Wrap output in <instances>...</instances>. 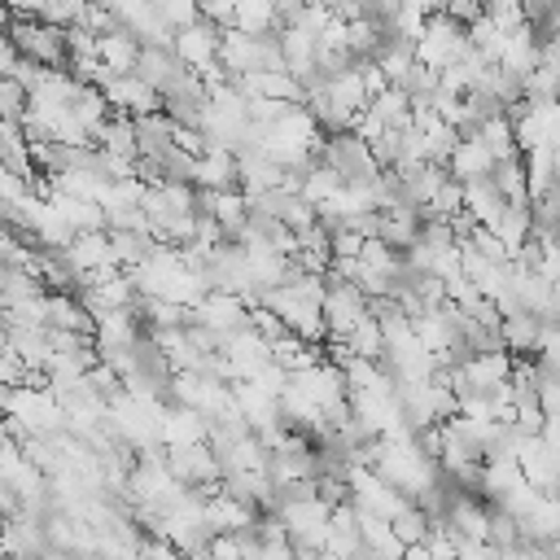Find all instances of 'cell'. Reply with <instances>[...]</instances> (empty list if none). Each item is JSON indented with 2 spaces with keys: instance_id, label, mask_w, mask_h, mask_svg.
Here are the masks:
<instances>
[{
  "instance_id": "9",
  "label": "cell",
  "mask_w": 560,
  "mask_h": 560,
  "mask_svg": "<svg viewBox=\"0 0 560 560\" xmlns=\"http://www.w3.org/2000/svg\"><path fill=\"white\" fill-rule=\"evenodd\" d=\"M464 188V214L477 223V228H494L499 219H503V210L512 206L503 192H499V184L486 175V179H468V184H459Z\"/></svg>"
},
{
  "instance_id": "6",
  "label": "cell",
  "mask_w": 560,
  "mask_h": 560,
  "mask_svg": "<svg viewBox=\"0 0 560 560\" xmlns=\"http://www.w3.org/2000/svg\"><path fill=\"white\" fill-rule=\"evenodd\" d=\"M101 96H105L109 114H127V118H144V114H158V109H162V96H158L136 70L109 74V79L101 83Z\"/></svg>"
},
{
  "instance_id": "13",
  "label": "cell",
  "mask_w": 560,
  "mask_h": 560,
  "mask_svg": "<svg viewBox=\"0 0 560 560\" xmlns=\"http://www.w3.org/2000/svg\"><path fill=\"white\" fill-rule=\"evenodd\" d=\"M26 114H31V92L13 74H0V118L4 122H22Z\"/></svg>"
},
{
  "instance_id": "11",
  "label": "cell",
  "mask_w": 560,
  "mask_h": 560,
  "mask_svg": "<svg viewBox=\"0 0 560 560\" xmlns=\"http://www.w3.org/2000/svg\"><path fill=\"white\" fill-rule=\"evenodd\" d=\"M96 57H101L105 74H127V70H136L140 39L122 26V31H114V35H101V39H96Z\"/></svg>"
},
{
  "instance_id": "7",
  "label": "cell",
  "mask_w": 560,
  "mask_h": 560,
  "mask_svg": "<svg viewBox=\"0 0 560 560\" xmlns=\"http://www.w3.org/2000/svg\"><path fill=\"white\" fill-rule=\"evenodd\" d=\"M171 48H175V57L192 70V74H206L210 66H219V26H210V22H188V26H179L175 35H171Z\"/></svg>"
},
{
  "instance_id": "17",
  "label": "cell",
  "mask_w": 560,
  "mask_h": 560,
  "mask_svg": "<svg viewBox=\"0 0 560 560\" xmlns=\"http://www.w3.org/2000/svg\"><path fill=\"white\" fill-rule=\"evenodd\" d=\"M402 4H411V9H420L424 18H433V13H446V0H402Z\"/></svg>"
},
{
  "instance_id": "3",
  "label": "cell",
  "mask_w": 560,
  "mask_h": 560,
  "mask_svg": "<svg viewBox=\"0 0 560 560\" xmlns=\"http://www.w3.org/2000/svg\"><path fill=\"white\" fill-rule=\"evenodd\" d=\"M319 315H324V328H328V341H346L368 315H372V302L359 284L324 271V298H319Z\"/></svg>"
},
{
  "instance_id": "18",
  "label": "cell",
  "mask_w": 560,
  "mask_h": 560,
  "mask_svg": "<svg viewBox=\"0 0 560 560\" xmlns=\"http://www.w3.org/2000/svg\"><path fill=\"white\" fill-rule=\"evenodd\" d=\"M9 22H13V13H9V9H4V4H0V35H4V31H9Z\"/></svg>"
},
{
  "instance_id": "12",
  "label": "cell",
  "mask_w": 560,
  "mask_h": 560,
  "mask_svg": "<svg viewBox=\"0 0 560 560\" xmlns=\"http://www.w3.org/2000/svg\"><path fill=\"white\" fill-rule=\"evenodd\" d=\"M503 44H508V31H503V26H494L490 18H477V22H468V48H472L481 61H499Z\"/></svg>"
},
{
  "instance_id": "14",
  "label": "cell",
  "mask_w": 560,
  "mask_h": 560,
  "mask_svg": "<svg viewBox=\"0 0 560 560\" xmlns=\"http://www.w3.org/2000/svg\"><path fill=\"white\" fill-rule=\"evenodd\" d=\"M197 18L219 26V31H228L236 22V0H197Z\"/></svg>"
},
{
  "instance_id": "2",
  "label": "cell",
  "mask_w": 560,
  "mask_h": 560,
  "mask_svg": "<svg viewBox=\"0 0 560 560\" xmlns=\"http://www.w3.org/2000/svg\"><path fill=\"white\" fill-rule=\"evenodd\" d=\"M315 162H319V166H328V171L337 175V184H341V188L372 184V179L381 175V166H376V158H372L368 140H363V136H354V131L324 136V144H319Z\"/></svg>"
},
{
  "instance_id": "5",
  "label": "cell",
  "mask_w": 560,
  "mask_h": 560,
  "mask_svg": "<svg viewBox=\"0 0 560 560\" xmlns=\"http://www.w3.org/2000/svg\"><path fill=\"white\" fill-rule=\"evenodd\" d=\"M166 472L184 486V490H201V494H214L219 490V464L210 455L206 442H192V446H166Z\"/></svg>"
},
{
  "instance_id": "8",
  "label": "cell",
  "mask_w": 560,
  "mask_h": 560,
  "mask_svg": "<svg viewBox=\"0 0 560 560\" xmlns=\"http://www.w3.org/2000/svg\"><path fill=\"white\" fill-rule=\"evenodd\" d=\"M136 74L158 92V96H166L171 88H179L192 70L175 57V48L171 44H140V57H136Z\"/></svg>"
},
{
  "instance_id": "1",
  "label": "cell",
  "mask_w": 560,
  "mask_h": 560,
  "mask_svg": "<svg viewBox=\"0 0 560 560\" xmlns=\"http://www.w3.org/2000/svg\"><path fill=\"white\" fill-rule=\"evenodd\" d=\"M4 39H9V48L22 61H35L44 70H66L70 66L66 26H52V22H39V18H13L9 31H4Z\"/></svg>"
},
{
  "instance_id": "16",
  "label": "cell",
  "mask_w": 560,
  "mask_h": 560,
  "mask_svg": "<svg viewBox=\"0 0 560 560\" xmlns=\"http://www.w3.org/2000/svg\"><path fill=\"white\" fill-rule=\"evenodd\" d=\"M302 9H306V0H271V13H276V31L293 26Z\"/></svg>"
},
{
  "instance_id": "10",
  "label": "cell",
  "mask_w": 560,
  "mask_h": 560,
  "mask_svg": "<svg viewBox=\"0 0 560 560\" xmlns=\"http://www.w3.org/2000/svg\"><path fill=\"white\" fill-rule=\"evenodd\" d=\"M490 171H494L490 149H486L477 136H459L455 149H451V158H446V175H451L455 184H468V179H486Z\"/></svg>"
},
{
  "instance_id": "15",
  "label": "cell",
  "mask_w": 560,
  "mask_h": 560,
  "mask_svg": "<svg viewBox=\"0 0 560 560\" xmlns=\"http://www.w3.org/2000/svg\"><path fill=\"white\" fill-rule=\"evenodd\" d=\"M31 372L18 363V354L9 350V346H0V389H13V385H22Z\"/></svg>"
},
{
  "instance_id": "4",
  "label": "cell",
  "mask_w": 560,
  "mask_h": 560,
  "mask_svg": "<svg viewBox=\"0 0 560 560\" xmlns=\"http://www.w3.org/2000/svg\"><path fill=\"white\" fill-rule=\"evenodd\" d=\"M464 52H468V26H464V22H455L451 13L424 18V31H420V39H416V61H420V66H429V70L442 74V70L459 66Z\"/></svg>"
}]
</instances>
